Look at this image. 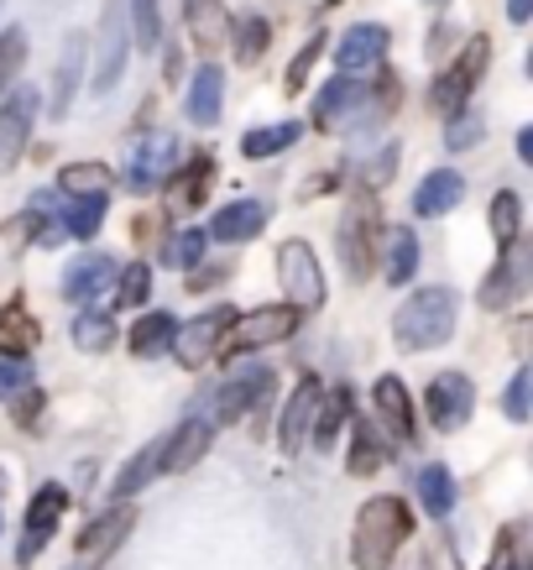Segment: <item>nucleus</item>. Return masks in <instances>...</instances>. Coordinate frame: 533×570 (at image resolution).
Instances as JSON below:
<instances>
[{
    "label": "nucleus",
    "instance_id": "20e7f679",
    "mask_svg": "<svg viewBox=\"0 0 533 570\" xmlns=\"http://www.w3.org/2000/svg\"><path fill=\"white\" fill-rule=\"evenodd\" d=\"M377 236H382L377 194L362 189L351 205H345V220H340V262L351 277H366L377 267Z\"/></svg>",
    "mask_w": 533,
    "mask_h": 570
},
{
    "label": "nucleus",
    "instance_id": "a18cd8bd",
    "mask_svg": "<svg viewBox=\"0 0 533 570\" xmlns=\"http://www.w3.org/2000/svg\"><path fill=\"white\" fill-rule=\"evenodd\" d=\"M116 283H121V294H116V304H121V309L147 304V294H152V267H147V262H126Z\"/></svg>",
    "mask_w": 533,
    "mask_h": 570
},
{
    "label": "nucleus",
    "instance_id": "2eb2a0df",
    "mask_svg": "<svg viewBox=\"0 0 533 570\" xmlns=\"http://www.w3.org/2000/svg\"><path fill=\"white\" fill-rule=\"evenodd\" d=\"M387 42H393V32H387L382 21H356V27L340 32V42H335V63H340V73L377 69L382 58H387Z\"/></svg>",
    "mask_w": 533,
    "mask_h": 570
},
{
    "label": "nucleus",
    "instance_id": "a211bd4d",
    "mask_svg": "<svg viewBox=\"0 0 533 570\" xmlns=\"http://www.w3.org/2000/svg\"><path fill=\"white\" fill-rule=\"evenodd\" d=\"M116 283V262L105 257V252H85V257L69 262V273H63V298L69 304H95Z\"/></svg>",
    "mask_w": 533,
    "mask_h": 570
},
{
    "label": "nucleus",
    "instance_id": "f3484780",
    "mask_svg": "<svg viewBox=\"0 0 533 570\" xmlns=\"http://www.w3.org/2000/svg\"><path fill=\"white\" fill-rule=\"evenodd\" d=\"M267 220H273V209L261 205V199H236V205H225L220 215L205 225V236H215V242H225V246H246L267 230Z\"/></svg>",
    "mask_w": 533,
    "mask_h": 570
},
{
    "label": "nucleus",
    "instance_id": "4c0bfd02",
    "mask_svg": "<svg viewBox=\"0 0 533 570\" xmlns=\"http://www.w3.org/2000/svg\"><path fill=\"white\" fill-rule=\"evenodd\" d=\"M486 220H492V242H497V252H502V246H513L517 236H523V199H517L513 189L492 194V209H486Z\"/></svg>",
    "mask_w": 533,
    "mask_h": 570
},
{
    "label": "nucleus",
    "instance_id": "f704fd0d",
    "mask_svg": "<svg viewBox=\"0 0 533 570\" xmlns=\"http://www.w3.org/2000/svg\"><path fill=\"white\" fill-rule=\"evenodd\" d=\"M298 137H304V126H298V121L257 126V131H246V137H241V157L261 163V157H273V153H288V147H293Z\"/></svg>",
    "mask_w": 533,
    "mask_h": 570
},
{
    "label": "nucleus",
    "instance_id": "412c9836",
    "mask_svg": "<svg viewBox=\"0 0 533 570\" xmlns=\"http://www.w3.org/2000/svg\"><path fill=\"white\" fill-rule=\"evenodd\" d=\"M461 199H465V178L455 174V168H434V174L413 189V215H418V220H440V215H450Z\"/></svg>",
    "mask_w": 533,
    "mask_h": 570
},
{
    "label": "nucleus",
    "instance_id": "f03ea898",
    "mask_svg": "<svg viewBox=\"0 0 533 570\" xmlns=\"http://www.w3.org/2000/svg\"><path fill=\"white\" fill-rule=\"evenodd\" d=\"M455 320H461V294L434 283V288H418L403 298V309L393 320V341L397 351H434L455 335Z\"/></svg>",
    "mask_w": 533,
    "mask_h": 570
},
{
    "label": "nucleus",
    "instance_id": "b1692460",
    "mask_svg": "<svg viewBox=\"0 0 533 570\" xmlns=\"http://www.w3.org/2000/svg\"><path fill=\"white\" fill-rule=\"evenodd\" d=\"M131 523H137V513H131L126 502H121V508H105L95 523H85V534L73 539V550L89 554V560H95V554H110L126 534H131Z\"/></svg>",
    "mask_w": 533,
    "mask_h": 570
},
{
    "label": "nucleus",
    "instance_id": "f257e3e1",
    "mask_svg": "<svg viewBox=\"0 0 533 570\" xmlns=\"http://www.w3.org/2000/svg\"><path fill=\"white\" fill-rule=\"evenodd\" d=\"M413 539V508L393 492L366 498V508L356 513L351 529V566L356 570H393L397 550Z\"/></svg>",
    "mask_w": 533,
    "mask_h": 570
},
{
    "label": "nucleus",
    "instance_id": "7ed1b4c3",
    "mask_svg": "<svg viewBox=\"0 0 533 570\" xmlns=\"http://www.w3.org/2000/svg\"><path fill=\"white\" fill-rule=\"evenodd\" d=\"M298 325H304V314L293 309V304H261V309L236 314L230 330L220 335L225 362H241V356H251V351H261V346H277V341H288Z\"/></svg>",
    "mask_w": 533,
    "mask_h": 570
},
{
    "label": "nucleus",
    "instance_id": "49530a36",
    "mask_svg": "<svg viewBox=\"0 0 533 570\" xmlns=\"http://www.w3.org/2000/svg\"><path fill=\"white\" fill-rule=\"evenodd\" d=\"M319 52H325V32H314L309 42H304V48L293 52V63H288V79H283V89H288V95H298V89L309 85V69H314V58H319Z\"/></svg>",
    "mask_w": 533,
    "mask_h": 570
},
{
    "label": "nucleus",
    "instance_id": "bb28decb",
    "mask_svg": "<svg viewBox=\"0 0 533 570\" xmlns=\"http://www.w3.org/2000/svg\"><path fill=\"white\" fill-rule=\"evenodd\" d=\"M372 403H377L382 424H387L397 440H413V397H408V387H403V382H397V377H377Z\"/></svg>",
    "mask_w": 533,
    "mask_h": 570
},
{
    "label": "nucleus",
    "instance_id": "9b49d317",
    "mask_svg": "<svg viewBox=\"0 0 533 570\" xmlns=\"http://www.w3.org/2000/svg\"><path fill=\"white\" fill-rule=\"evenodd\" d=\"M172 157H178V137H172V131H147V137L131 147V157H126V174H121L126 189H137V194L157 189V184L178 168Z\"/></svg>",
    "mask_w": 533,
    "mask_h": 570
},
{
    "label": "nucleus",
    "instance_id": "aec40b11",
    "mask_svg": "<svg viewBox=\"0 0 533 570\" xmlns=\"http://www.w3.org/2000/svg\"><path fill=\"white\" fill-rule=\"evenodd\" d=\"M194 126H220V110H225V73L220 63H199L189 73V100H184Z\"/></svg>",
    "mask_w": 533,
    "mask_h": 570
},
{
    "label": "nucleus",
    "instance_id": "052dcab7",
    "mask_svg": "<svg viewBox=\"0 0 533 570\" xmlns=\"http://www.w3.org/2000/svg\"><path fill=\"white\" fill-rule=\"evenodd\" d=\"M0 6H6V0H0Z\"/></svg>",
    "mask_w": 533,
    "mask_h": 570
},
{
    "label": "nucleus",
    "instance_id": "4468645a",
    "mask_svg": "<svg viewBox=\"0 0 533 570\" xmlns=\"http://www.w3.org/2000/svg\"><path fill=\"white\" fill-rule=\"evenodd\" d=\"M230 320H236V309L230 304H215L209 314H199V320H189V325H178V335H172V356L189 366V372H199V366L215 356V346H220V335L230 330Z\"/></svg>",
    "mask_w": 533,
    "mask_h": 570
},
{
    "label": "nucleus",
    "instance_id": "393cba45",
    "mask_svg": "<svg viewBox=\"0 0 533 570\" xmlns=\"http://www.w3.org/2000/svg\"><path fill=\"white\" fill-rule=\"evenodd\" d=\"M209 440H215V424H209V419H184V424L168 434L162 471H189V466H199V455L209 450Z\"/></svg>",
    "mask_w": 533,
    "mask_h": 570
},
{
    "label": "nucleus",
    "instance_id": "dca6fc26",
    "mask_svg": "<svg viewBox=\"0 0 533 570\" xmlns=\"http://www.w3.org/2000/svg\"><path fill=\"white\" fill-rule=\"evenodd\" d=\"M319 377H298V387L288 393V403H283V419H277V445H283V455H298L304 450V434H309L314 424V409H319Z\"/></svg>",
    "mask_w": 533,
    "mask_h": 570
},
{
    "label": "nucleus",
    "instance_id": "5701e85b",
    "mask_svg": "<svg viewBox=\"0 0 533 570\" xmlns=\"http://www.w3.org/2000/svg\"><path fill=\"white\" fill-rule=\"evenodd\" d=\"M162 455H168V434L147 440V445L121 466V476H116V487H110V498H137L141 487H152L157 476H162Z\"/></svg>",
    "mask_w": 533,
    "mask_h": 570
},
{
    "label": "nucleus",
    "instance_id": "4be33fe9",
    "mask_svg": "<svg viewBox=\"0 0 533 570\" xmlns=\"http://www.w3.org/2000/svg\"><path fill=\"white\" fill-rule=\"evenodd\" d=\"M209 184H215V153L189 157L184 168H172V174H168V209H194V205H205Z\"/></svg>",
    "mask_w": 533,
    "mask_h": 570
},
{
    "label": "nucleus",
    "instance_id": "7c9ffc66",
    "mask_svg": "<svg viewBox=\"0 0 533 570\" xmlns=\"http://www.w3.org/2000/svg\"><path fill=\"white\" fill-rule=\"evenodd\" d=\"M184 21H189V37L199 48H220L225 37H230V17H225L220 0H189V6H184Z\"/></svg>",
    "mask_w": 533,
    "mask_h": 570
},
{
    "label": "nucleus",
    "instance_id": "ea45409f",
    "mask_svg": "<svg viewBox=\"0 0 533 570\" xmlns=\"http://www.w3.org/2000/svg\"><path fill=\"white\" fill-rule=\"evenodd\" d=\"M209 252V236H205V225H194V230H178L162 252H157V262L162 267H178V273H189V267H199Z\"/></svg>",
    "mask_w": 533,
    "mask_h": 570
},
{
    "label": "nucleus",
    "instance_id": "4d7b16f0",
    "mask_svg": "<svg viewBox=\"0 0 533 570\" xmlns=\"http://www.w3.org/2000/svg\"><path fill=\"white\" fill-rule=\"evenodd\" d=\"M0 487H6V471H0Z\"/></svg>",
    "mask_w": 533,
    "mask_h": 570
},
{
    "label": "nucleus",
    "instance_id": "e433bc0d",
    "mask_svg": "<svg viewBox=\"0 0 533 570\" xmlns=\"http://www.w3.org/2000/svg\"><path fill=\"white\" fill-rule=\"evenodd\" d=\"M418 502H424L430 519H450V508H455V476H450V466L418 471Z\"/></svg>",
    "mask_w": 533,
    "mask_h": 570
},
{
    "label": "nucleus",
    "instance_id": "1a4fd4ad",
    "mask_svg": "<svg viewBox=\"0 0 533 570\" xmlns=\"http://www.w3.org/2000/svg\"><path fill=\"white\" fill-rule=\"evenodd\" d=\"M273 387H277L273 366H241L236 377L220 382V393H215V419H209V424H236V419L257 414L261 403L273 397Z\"/></svg>",
    "mask_w": 533,
    "mask_h": 570
},
{
    "label": "nucleus",
    "instance_id": "37998d69",
    "mask_svg": "<svg viewBox=\"0 0 533 570\" xmlns=\"http://www.w3.org/2000/svg\"><path fill=\"white\" fill-rule=\"evenodd\" d=\"M131 6V42H137L141 52H157L162 48V6L157 0H126Z\"/></svg>",
    "mask_w": 533,
    "mask_h": 570
},
{
    "label": "nucleus",
    "instance_id": "f8f14e48",
    "mask_svg": "<svg viewBox=\"0 0 533 570\" xmlns=\"http://www.w3.org/2000/svg\"><path fill=\"white\" fill-rule=\"evenodd\" d=\"M424 409H430L434 430L455 434V430H465V419L476 409V387H471L465 372H440V377L430 382V393H424Z\"/></svg>",
    "mask_w": 533,
    "mask_h": 570
},
{
    "label": "nucleus",
    "instance_id": "13d9d810",
    "mask_svg": "<svg viewBox=\"0 0 533 570\" xmlns=\"http://www.w3.org/2000/svg\"><path fill=\"white\" fill-rule=\"evenodd\" d=\"M325 6H340V0H325Z\"/></svg>",
    "mask_w": 533,
    "mask_h": 570
},
{
    "label": "nucleus",
    "instance_id": "de8ad7c7",
    "mask_svg": "<svg viewBox=\"0 0 533 570\" xmlns=\"http://www.w3.org/2000/svg\"><path fill=\"white\" fill-rule=\"evenodd\" d=\"M482 137H486V126H482V116H476V110L450 116V126H445V147H450V153H465V147H476Z\"/></svg>",
    "mask_w": 533,
    "mask_h": 570
},
{
    "label": "nucleus",
    "instance_id": "473e14b6",
    "mask_svg": "<svg viewBox=\"0 0 533 570\" xmlns=\"http://www.w3.org/2000/svg\"><path fill=\"white\" fill-rule=\"evenodd\" d=\"M172 335H178V320H172L168 309L141 314L137 325H131V351H137L141 362H152V356H162V351L172 346Z\"/></svg>",
    "mask_w": 533,
    "mask_h": 570
},
{
    "label": "nucleus",
    "instance_id": "6ab92c4d",
    "mask_svg": "<svg viewBox=\"0 0 533 570\" xmlns=\"http://www.w3.org/2000/svg\"><path fill=\"white\" fill-rule=\"evenodd\" d=\"M366 95V79H356V73H335L325 89H319V100H314V126L319 131H340L345 116L362 105Z\"/></svg>",
    "mask_w": 533,
    "mask_h": 570
},
{
    "label": "nucleus",
    "instance_id": "39448f33",
    "mask_svg": "<svg viewBox=\"0 0 533 570\" xmlns=\"http://www.w3.org/2000/svg\"><path fill=\"white\" fill-rule=\"evenodd\" d=\"M486 63H492V37H471L461 58H455V63L430 85L434 110H440V116H461V105L476 95V85H482Z\"/></svg>",
    "mask_w": 533,
    "mask_h": 570
},
{
    "label": "nucleus",
    "instance_id": "a878e982",
    "mask_svg": "<svg viewBox=\"0 0 533 570\" xmlns=\"http://www.w3.org/2000/svg\"><path fill=\"white\" fill-rule=\"evenodd\" d=\"M116 189V174L105 168V163H69L63 174H58V199H110Z\"/></svg>",
    "mask_w": 533,
    "mask_h": 570
},
{
    "label": "nucleus",
    "instance_id": "9d476101",
    "mask_svg": "<svg viewBox=\"0 0 533 570\" xmlns=\"http://www.w3.org/2000/svg\"><path fill=\"white\" fill-rule=\"evenodd\" d=\"M69 513V492L58 482L37 487L32 492V508H27V529H21V544H17V566H32L37 554L48 550V539L58 534V523Z\"/></svg>",
    "mask_w": 533,
    "mask_h": 570
},
{
    "label": "nucleus",
    "instance_id": "864d4df0",
    "mask_svg": "<svg viewBox=\"0 0 533 570\" xmlns=\"http://www.w3.org/2000/svg\"><path fill=\"white\" fill-rule=\"evenodd\" d=\"M486 570H529V566H523V554H517V529H507V534H502L497 560H492Z\"/></svg>",
    "mask_w": 533,
    "mask_h": 570
},
{
    "label": "nucleus",
    "instance_id": "cd10ccee",
    "mask_svg": "<svg viewBox=\"0 0 533 570\" xmlns=\"http://www.w3.org/2000/svg\"><path fill=\"white\" fill-rule=\"evenodd\" d=\"M382 242H387L382 246V252H387V267H382L387 283H393V288H408V277L418 273V257H424V252H418V236H413L408 225H393Z\"/></svg>",
    "mask_w": 533,
    "mask_h": 570
},
{
    "label": "nucleus",
    "instance_id": "58836bf2",
    "mask_svg": "<svg viewBox=\"0 0 533 570\" xmlns=\"http://www.w3.org/2000/svg\"><path fill=\"white\" fill-rule=\"evenodd\" d=\"M58 215H63V236H79V242H95L105 225L100 199H58Z\"/></svg>",
    "mask_w": 533,
    "mask_h": 570
},
{
    "label": "nucleus",
    "instance_id": "09e8293b",
    "mask_svg": "<svg viewBox=\"0 0 533 570\" xmlns=\"http://www.w3.org/2000/svg\"><path fill=\"white\" fill-rule=\"evenodd\" d=\"M32 387V366L27 356H0V397H17Z\"/></svg>",
    "mask_w": 533,
    "mask_h": 570
},
{
    "label": "nucleus",
    "instance_id": "c9c22d12",
    "mask_svg": "<svg viewBox=\"0 0 533 570\" xmlns=\"http://www.w3.org/2000/svg\"><path fill=\"white\" fill-rule=\"evenodd\" d=\"M230 42H236V63H241V69H251L261 52L273 48V21H267V17L230 21Z\"/></svg>",
    "mask_w": 533,
    "mask_h": 570
},
{
    "label": "nucleus",
    "instance_id": "72a5a7b5",
    "mask_svg": "<svg viewBox=\"0 0 533 570\" xmlns=\"http://www.w3.org/2000/svg\"><path fill=\"white\" fill-rule=\"evenodd\" d=\"M79 69H85V37H69V48L58 58V79H52V116H69L73 89H79Z\"/></svg>",
    "mask_w": 533,
    "mask_h": 570
},
{
    "label": "nucleus",
    "instance_id": "bf43d9fd",
    "mask_svg": "<svg viewBox=\"0 0 533 570\" xmlns=\"http://www.w3.org/2000/svg\"><path fill=\"white\" fill-rule=\"evenodd\" d=\"M0 529H6V513H0Z\"/></svg>",
    "mask_w": 533,
    "mask_h": 570
},
{
    "label": "nucleus",
    "instance_id": "c756f323",
    "mask_svg": "<svg viewBox=\"0 0 533 570\" xmlns=\"http://www.w3.org/2000/svg\"><path fill=\"white\" fill-rule=\"evenodd\" d=\"M21 225H27V236H32L37 246H58L63 242V215H58V194L42 189L27 199V215H21Z\"/></svg>",
    "mask_w": 533,
    "mask_h": 570
},
{
    "label": "nucleus",
    "instance_id": "2f4dec72",
    "mask_svg": "<svg viewBox=\"0 0 533 570\" xmlns=\"http://www.w3.org/2000/svg\"><path fill=\"white\" fill-rule=\"evenodd\" d=\"M345 424H351V387H329V393H319V409H314V445L329 450Z\"/></svg>",
    "mask_w": 533,
    "mask_h": 570
},
{
    "label": "nucleus",
    "instance_id": "ddd939ff",
    "mask_svg": "<svg viewBox=\"0 0 533 570\" xmlns=\"http://www.w3.org/2000/svg\"><path fill=\"white\" fill-rule=\"evenodd\" d=\"M126 52H131V32H126L121 0H110L100 17V52H95V95H110L126 73Z\"/></svg>",
    "mask_w": 533,
    "mask_h": 570
},
{
    "label": "nucleus",
    "instance_id": "8fccbe9b",
    "mask_svg": "<svg viewBox=\"0 0 533 570\" xmlns=\"http://www.w3.org/2000/svg\"><path fill=\"white\" fill-rule=\"evenodd\" d=\"M529 387H533V372H513L507 397H502V409H507V419H513V424H529Z\"/></svg>",
    "mask_w": 533,
    "mask_h": 570
},
{
    "label": "nucleus",
    "instance_id": "423d86ee",
    "mask_svg": "<svg viewBox=\"0 0 533 570\" xmlns=\"http://www.w3.org/2000/svg\"><path fill=\"white\" fill-rule=\"evenodd\" d=\"M277 283L298 314H309L325 304V267L314 257L309 242H283L277 246Z\"/></svg>",
    "mask_w": 533,
    "mask_h": 570
},
{
    "label": "nucleus",
    "instance_id": "79ce46f5",
    "mask_svg": "<svg viewBox=\"0 0 533 570\" xmlns=\"http://www.w3.org/2000/svg\"><path fill=\"white\" fill-rule=\"evenodd\" d=\"M382 440H377V430L366 424V419H356V434H351V461H345V471L351 476H372V471H382Z\"/></svg>",
    "mask_w": 533,
    "mask_h": 570
},
{
    "label": "nucleus",
    "instance_id": "603ef678",
    "mask_svg": "<svg viewBox=\"0 0 533 570\" xmlns=\"http://www.w3.org/2000/svg\"><path fill=\"white\" fill-rule=\"evenodd\" d=\"M17 424L21 430H37V424H42V393H37V387L17 393Z\"/></svg>",
    "mask_w": 533,
    "mask_h": 570
},
{
    "label": "nucleus",
    "instance_id": "6e6552de",
    "mask_svg": "<svg viewBox=\"0 0 533 570\" xmlns=\"http://www.w3.org/2000/svg\"><path fill=\"white\" fill-rule=\"evenodd\" d=\"M37 110H42L37 89H27V85L6 89V105H0V174H11L21 157H27V147H32Z\"/></svg>",
    "mask_w": 533,
    "mask_h": 570
},
{
    "label": "nucleus",
    "instance_id": "c03bdc74",
    "mask_svg": "<svg viewBox=\"0 0 533 570\" xmlns=\"http://www.w3.org/2000/svg\"><path fill=\"white\" fill-rule=\"evenodd\" d=\"M21 63H27V32H21V27H6V32H0V95L17 85Z\"/></svg>",
    "mask_w": 533,
    "mask_h": 570
},
{
    "label": "nucleus",
    "instance_id": "3c124183",
    "mask_svg": "<svg viewBox=\"0 0 533 570\" xmlns=\"http://www.w3.org/2000/svg\"><path fill=\"white\" fill-rule=\"evenodd\" d=\"M393 168H397V147H382L377 157H372V174H362V184L372 194L382 189V184H387V178H393Z\"/></svg>",
    "mask_w": 533,
    "mask_h": 570
},
{
    "label": "nucleus",
    "instance_id": "a19ab883",
    "mask_svg": "<svg viewBox=\"0 0 533 570\" xmlns=\"http://www.w3.org/2000/svg\"><path fill=\"white\" fill-rule=\"evenodd\" d=\"M73 346L100 356V351L116 346V314H100V309H85L73 320Z\"/></svg>",
    "mask_w": 533,
    "mask_h": 570
},
{
    "label": "nucleus",
    "instance_id": "5fc2aeb1",
    "mask_svg": "<svg viewBox=\"0 0 533 570\" xmlns=\"http://www.w3.org/2000/svg\"><path fill=\"white\" fill-rule=\"evenodd\" d=\"M529 17H533V0H507V21H513V27H523Z\"/></svg>",
    "mask_w": 533,
    "mask_h": 570
},
{
    "label": "nucleus",
    "instance_id": "0eeeda50",
    "mask_svg": "<svg viewBox=\"0 0 533 570\" xmlns=\"http://www.w3.org/2000/svg\"><path fill=\"white\" fill-rule=\"evenodd\" d=\"M533 288V252L523 242H513V246H502L497 252V267L486 273V283H482V309H513L517 298Z\"/></svg>",
    "mask_w": 533,
    "mask_h": 570
},
{
    "label": "nucleus",
    "instance_id": "6e6d98bb",
    "mask_svg": "<svg viewBox=\"0 0 533 570\" xmlns=\"http://www.w3.org/2000/svg\"><path fill=\"white\" fill-rule=\"evenodd\" d=\"M517 157H523V163H533V131H529V126L517 131Z\"/></svg>",
    "mask_w": 533,
    "mask_h": 570
},
{
    "label": "nucleus",
    "instance_id": "c85d7f7f",
    "mask_svg": "<svg viewBox=\"0 0 533 570\" xmlns=\"http://www.w3.org/2000/svg\"><path fill=\"white\" fill-rule=\"evenodd\" d=\"M32 346H37V320L27 314L21 298H11L0 309V356H32Z\"/></svg>",
    "mask_w": 533,
    "mask_h": 570
}]
</instances>
